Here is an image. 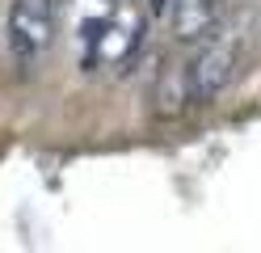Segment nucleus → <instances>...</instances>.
Here are the masks:
<instances>
[{
	"mask_svg": "<svg viewBox=\"0 0 261 253\" xmlns=\"http://www.w3.org/2000/svg\"><path fill=\"white\" fill-rule=\"evenodd\" d=\"M85 67H122L143 47V13L135 5H114L80 26Z\"/></svg>",
	"mask_w": 261,
	"mask_h": 253,
	"instance_id": "obj_1",
	"label": "nucleus"
},
{
	"mask_svg": "<svg viewBox=\"0 0 261 253\" xmlns=\"http://www.w3.org/2000/svg\"><path fill=\"white\" fill-rule=\"evenodd\" d=\"M249 21H219L215 30L206 34V47L194 55V63H186L190 67V89H194V101H215L227 84H232V76H236V67H240V59H244V38H249Z\"/></svg>",
	"mask_w": 261,
	"mask_h": 253,
	"instance_id": "obj_2",
	"label": "nucleus"
},
{
	"mask_svg": "<svg viewBox=\"0 0 261 253\" xmlns=\"http://www.w3.org/2000/svg\"><path fill=\"white\" fill-rule=\"evenodd\" d=\"M5 34L17 59H38L55 42V0H13Z\"/></svg>",
	"mask_w": 261,
	"mask_h": 253,
	"instance_id": "obj_3",
	"label": "nucleus"
},
{
	"mask_svg": "<svg viewBox=\"0 0 261 253\" xmlns=\"http://www.w3.org/2000/svg\"><path fill=\"white\" fill-rule=\"evenodd\" d=\"M227 0H169V21L181 42H202L223 21Z\"/></svg>",
	"mask_w": 261,
	"mask_h": 253,
	"instance_id": "obj_4",
	"label": "nucleus"
},
{
	"mask_svg": "<svg viewBox=\"0 0 261 253\" xmlns=\"http://www.w3.org/2000/svg\"><path fill=\"white\" fill-rule=\"evenodd\" d=\"M190 101H194L190 67H181V63L165 67V72H160V80H156V114H160V118H177V114L190 106Z\"/></svg>",
	"mask_w": 261,
	"mask_h": 253,
	"instance_id": "obj_5",
	"label": "nucleus"
},
{
	"mask_svg": "<svg viewBox=\"0 0 261 253\" xmlns=\"http://www.w3.org/2000/svg\"><path fill=\"white\" fill-rule=\"evenodd\" d=\"M148 9H152V17H160V13H169V0H148Z\"/></svg>",
	"mask_w": 261,
	"mask_h": 253,
	"instance_id": "obj_6",
	"label": "nucleus"
}]
</instances>
